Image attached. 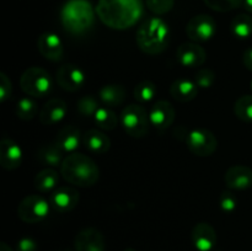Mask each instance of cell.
Returning <instances> with one entry per match:
<instances>
[{
  "mask_svg": "<svg viewBox=\"0 0 252 251\" xmlns=\"http://www.w3.org/2000/svg\"><path fill=\"white\" fill-rule=\"evenodd\" d=\"M101 21L115 30H126L143 15L142 0H98L95 9Z\"/></svg>",
  "mask_w": 252,
  "mask_h": 251,
  "instance_id": "obj_1",
  "label": "cell"
},
{
  "mask_svg": "<svg viewBox=\"0 0 252 251\" xmlns=\"http://www.w3.org/2000/svg\"><path fill=\"white\" fill-rule=\"evenodd\" d=\"M61 175L66 182L74 186L90 187L100 179V169L88 155L71 153L62 162Z\"/></svg>",
  "mask_w": 252,
  "mask_h": 251,
  "instance_id": "obj_2",
  "label": "cell"
},
{
  "mask_svg": "<svg viewBox=\"0 0 252 251\" xmlns=\"http://www.w3.org/2000/svg\"><path fill=\"white\" fill-rule=\"evenodd\" d=\"M169 25L160 17L145 20L137 31V44L139 49L150 56L162 53L169 46Z\"/></svg>",
  "mask_w": 252,
  "mask_h": 251,
  "instance_id": "obj_3",
  "label": "cell"
},
{
  "mask_svg": "<svg viewBox=\"0 0 252 251\" xmlns=\"http://www.w3.org/2000/svg\"><path fill=\"white\" fill-rule=\"evenodd\" d=\"M61 19L66 31L81 33L93 26L95 11L86 0H69L62 7Z\"/></svg>",
  "mask_w": 252,
  "mask_h": 251,
  "instance_id": "obj_4",
  "label": "cell"
},
{
  "mask_svg": "<svg viewBox=\"0 0 252 251\" xmlns=\"http://www.w3.org/2000/svg\"><path fill=\"white\" fill-rule=\"evenodd\" d=\"M120 122L125 132L133 138H143L149 132V113L143 106L137 103H132L123 108Z\"/></svg>",
  "mask_w": 252,
  "mask_h": 251,
  "instance_id": "obj_5",
  "label": "cell"
},
{
  "mask_svg": "<svg viewBox=\"0 0 252 251\" xmlns=\"http://www.w3.org/2000/svg\"><path fill=\"white\" fill-rule=\"evenodd\" d=\"M20 86L26 95L46 97L52 91L51 75L39 66H30L20 78Z\"/></svg>",
  "mask_w": 252,
  "mask_h": 251,
  "instance_id": "obj_6",
  "label": "cell"
},
{
  "mask_svg": "<svg viewBox=\"0 0 252 251\" xmlns=\"http://www.w3.org/2000/svg\"><path fill=\"white\" fill-rule=\"evenodd\" d=\"M49 204L51 203L39 194H30L17 206V216L25 223H38L48 217L51 209Z\"/></svg>",
  "mask_w": 252,
  "mask_h": 251,
  "instance_id": "obj_7",
  "label": "cell"
},
{
  "mask_svg": "<svg viewBox=\"0 0 252 251\" xmlns=\"http://www.w3.org/2000/svg\"><path fill=\"white\" fill-rule=\"evenodd\" d=\"M185 142L187 149L197 157H209L218 148V139L213 132L206 128H197L187 132Z\"/></svg>",
  "mask_w": 252,
  "mask_h": 251,
  "instance_id": "obj_8",
  "label": "cell"
},
{
  "mask_svg": "<svg viewBox=\"0 0 252 251\" xmlns=\"http://www.w3.org/2000/svg\"><path fill=\"white\" fill-rule=\"evenodd\" d=\"M217 33V22L211 15L199 14L192 17L186 26V34L194 42H206Z\"/></svg>",
  "mask_w": 252,
  "mask_h": 251,
  "instance_id": "obj_9",
  "label": "cell"
},
{
  "mask_svg": "<svg viewBox=\"0 0 252 251\" xmlns=\"http://www.w3.org/2000/svg\"><path fill=\"white\" fill-rule=\"evenodd\" d=\"M56 80L63 90L75 93L85 84V73L74 64H64L57 70Z\"/></svg>",
  "mask_w": 252,
  "mask_h": 251,
  "instance_id": "obj_10",
  "label": "cell"
},
{
  "mask_svg": "<svg viewBox=\"0 0 252 251\" xmlns=\"http://www.w3.org/2000/svg\"><path fill=\"white\" fill-rule=\"evenodd\" d=\"M80 201L79 192L71 186L57 187L49 197V203L59 213L71 212Z\"/></svg>",
  "mask_w": 252,
  "mask_h": 251,
  "instance_id": "obj_11",
  "label": "cell"
},
{
  "mask_svg": "<svg viewBox=\"0 0 252 251\" xmlns=\"http://www.w3.org/2000/svg\"><path fill=\"white\" fill-rule=\"evenodd\" d=\"M75 251H105V236L95 228H85L76 234L74 239Z\"/></svg>",
  "mask_w": 252,
  "mask_h": 251,
  "instance_id": "obj_12",
  "label": "cell"
},
{
  "mask_svg": "<svg viewBox=\"0 0 252 251\" xmlns=\"http://www.w3.org/2000/svg\"><path fill=\"white\" fill-rule=\"evenodd\" d=\"M206 58V51L194 42H185L180 44L176 51L177 62L186 68H197L203 65Z\"/></svg>",
  "mask_w": 252,
  "mask_h": 251,
  "instance_id": "obj_13",
  "label": "cell"
},
{
  "mask_svg": "<svg viewBox=\"0 0 252 251\" xmlns=\"http://www.w3.org/2000/svg\"><path fill=\"white\" fill-rule=\"evenodd\" d=\"M150 125L157 129L165 130L172 125L175 120V108L169 101L159 100L149 110Z\"/></svg>",
  "mask_w": 252,
  "mask_h": 251,
  "instance_id": "obj_14",
  "label": "cell"
},
{
  "mask_svg": "<svg viewBox=\"0 0 252 251\" xmlns=\"http://www.w3.org/2000/svg\"><path fill=\"white\" fill-rule=\"evenodd\" d=\"M37 47L42 56L51 62H59L63 58V42L54 32H44L37 39Z\"/></svg>",
  "mask_w": 252,
  "mask_h": 251,
  "instance_id": "obj_15",
  "label": "cell"
},
{
  "mask_svg": "<svg viewBox=\"0 0 252 251\" xmlns=\"http://www.w3.org/2000/svg\"><path fill=\"white\" fill-rule=\"evenodd\" d=\"M192 244L198 251H211L217 245V231L213 226L206 221L196 224L192 229Z\"/></svg>",
  "mask_w": 252,
  "mask_h": 251,
  "instance_id": "obj_16",
  "label": "cell"
},
{
  "mask_svg": "<svg viewBox=\"0 0 252 251\" xmlns=\"http://www.w3.org/2000/svg\"><path fill=\"white\" fill-rule=\"evenodd\" d=\"M22 162V150L16 142L4 137L0 143V165L2 169L16 170Z\"/></svg>",
  "mask_w": 252,
  "mask_h": 251,
  "instance_id": "obj_17",
  "label": "cell"
},
{
  "mask_svg": "<svg viewBox=\"0 0 252 251\" xmlns=\"http://www.w3.org/2000/svg\"><path fill=\"white\" fill-rule=\"evenodd\" d=\"M224 181L230 189L243 191L250 188L252 187V170L246 165H234L226 170Z\"/></svg>",
  "mask_w": 252,
  "mask_h": 251,
  "instance_id": "obj_18",
  "label": "cell"
},
{
  "mask_svg": "<svg viewBox=\"0 0 252 251\" xmlns=\"http://www.w3.org/2000/svg\"><path fill=\"white\" fill-rule=\"evenodd\" d=\"M68 113V105L62 98H51L39 112V121L44 126H53L64 120Z\"/></svg>",
  "mask_w": 252,
  "mask_h": 251,
  "instance_id": "obj_19",
  "label": "cell"
},
{
  "mask_svg": "<svg viewBox=\"0 0 252 251\" xmlns=\"http://www.w3.org/2000/svg\"><path fill=\"white\" fill-rule=\"evenodd\" d=\"M198 85L189 79H177L170 86V94L176 101L182 103L194 100L198 95Z\"/></svg>",
  "mask_w": 252,
  "mask_h": 251,
  "instance_id": "obj_20",
  "label": "cell"
},
{
  "mask_svg": "<svg viewBox=\"0 0 252 251\" xmlns=\"http://www.w3.org/2000/svg\"><path fill=\"white\" fill-rule=\"evenodd\" d=\"M54 142L64 153H74L81 142V132L75 126H64L59 129Z\"/></svg>",
  "mask_w": 252,
  "mask_h": 251,
  "instance_id": "obj_21",
  "label": "cell"
},
{
  "mask_svg": "<svg viewBox=\"0 0 252 251\" xmlns=\"http://www.w3.org/2000/svg\"><path fill=\"white\" fill-rule=\"evenodd\" d=\"M83 142L86 149L90 150L93 154H103L111 147V139L108 135L95 128L86 130L83 135Z\"/></svg>",
  "mask_w": 252,
  "mask_h": 251,
  "instance_id": "obj_22",
  "label": "cell"
},
{
  "mask_svg": "<svg viewBox=\"0 0 252 251\" xmlns=\"http://www.w3.org/2000/svg\"><path fill=\"white\" fill-rule=\"evenodd\" d=\"M98 98L106 107H117L126 100V89L120 84H107L98 90Z\"/></svg>",
  "mask_w": 252,
  "mask_h": 251,
  "instance_id": "obj_23",
  "label": "cell"
},
{
  "mask_svg": "<svg viewBox=\"0 0 252 251\" xmlns=\"http://www.w3.org/2000/svg\"><path fill=\"white\" fill-rule=\"evenodd\" d=\"M34 188L42 193L53 192L59 184V174L53 167H46L34 176Z\"/></svg>",
  "mask_w": 252,
  "mask_h": 251,
  "instance_id": "obj_24",
  "label": "cell"
},
{
  "mask_svg": "<svg viewBox=\"0 0 252 251\" xmlns=\"http://www.w3.org/2000/svg\"><path fill=\"white\" fill-rule=\"evenodd\" d=\"M64 152L61 149L56 142L51 143V144L42 145L37 153V157L39 161L44 165H48L49 167H58L61 166L63 162Z\"/></svg>",
  "mask_w": 252,
  "mask_h": 251,
  "instance_id": "obj_25",
  "label": "cell"
},
{
  "mask_svg": "<svg viewBox=\"0 0 252 251\" xmlns=\"http://www.w3.org/2000/svg\"><path fill=\"white\" fill-rule=\"evenodd\" d=\"M231 32L240 39H246L252 36V17L248 14H239L231 20Z\"/></svg>",
  "mask_w": 252,
  "mask_h": 251,
  "instance_id": "obj_26",
  "label": "cell"
},
{
  "mask_svg": "<svg viewBox=\"0 0 252 251\" xmlns=\"http://www.w3.org/2000/svg\"><path fill=\"white\" fill-rule=\"evenodd\" d=\"M94 120H95V123L98 126V128L102 130H112L118 125L117 115L110 107H106V106H102L96 111Z\"/></svg>",
  "mask_w": 252,
  "mask_h": 251,
  "instance_id": "obj_27",
  "label": "cell"
},
{
  "mask_svg": "<svg viewBox=\"0 0 252 251\" xmlns=\"http://www.w3.org/2000/svg\"><path fill=\"white\" fill-rule=\"evenodd\" d=\"M158 94V88L152 80H143L139 84H137L133 90V95L137 101L142 103L150 102L154 100Z\"/></svg>",
  "mask_w": 252,
  "mask_h": 251,
  "instance_id": "obj_28",
  "label": "cell"
},
{
  "mask_svg": "<svg viewBox=\"0 0 252 251\" xmlns=\"http://www.w3.org/2000/svg\"><path fill=\"white\" fill-rule=\"evenodd\" d=\"M234 113L243 122H252V95H244L236 100Z\"/></svg>",
  "mask_w": 252,
  "mask_h": 251,
  "instance_id": "obj_29",
  "label": "cell"
},
{
  "mask_svg": "<svg viewBox=\"0 0 252 251\" xmlns=\"http://www.w3.org/2000/svg\"><path fill=\"white\" fill-rule=\"evenodd\" d=\"M37 103L31 97H22L16 103V116L22 121H30L37 115Z\"/></svg>",
  "mask_w": 252,
  "mask_h": 251,
  "instance_id": "obj_30",
  "label": "cell"
},
{
  "mask_svg": "<svg viewBox=\"0 0 252 251\" xmlns=\"http://www.w3.org/2000/svg\"><path fill=\"white\" fill-rule=\"evenodd\" d=\"M76 108H78L79 113L83 115L84 117H94L100 106H98V101L96 100L95 96L85 95L79 98Z\"/></svg>",
  "mask_w": 252,
  "mask_h": 251,
  "instance_id": "obj_31",
  "label": "cell"
},
{
  "mask_svg": "<svg viewBox=\"0 0 252 251\" xmlns=\"http://www.w3.org/2000/svg\"><path fill=\"white\" fill-rule=\"evenodd\" d=\"M209 9L218 12H228L244 5V0H203Z\"/></svg>",
  "mask_w": 252,
  "mask_h": 251,
  "instance_id": "obj_32",
  "label": "cell"
},
{
  "mask_svg": "<svg viewBox=\"0 0 252 251\" xmlns=\"http://www.w3.org/2000/svg\"><path fill=\"white\" fill-rule=\"evenodd\" d=\"M145 2L148 9L155 15L167 14L175 5V0H145Z\"/></svg>",
  "mask_w": 252,
  "mask_h": 251,
  "instance_id": "obj_33",
  "label": "cell"
},
{
  "mask_svg": "<svg viewBox=\"0 0 252 251\" xmlns=\"http://www.w3.org/2000/svg\"><path fill=\"white\" fill-rule=\"evenodd\" d=\"M194 81L201 89H209L216 81V74L208 68H202L197 71Z\"/></svg>",
  "mask_w": 252,
  "mask_h": 251,
  "instance_id": "obj_34",
  "label": "cell"
},
{
  "mask_svg": "<svg viewBox=\"0 0 252 251\" xmlns=\"http://www.w3.org/2000/svg\"><path fill=\"white\" fill-rule=\"evenodd\" d=\"M219 204H220V208L223 209L226 213H231L236 209L238 207V198H236L235 194L230 191H224L220 194V198H219Z\"/></svg>",
  "mask_w": 252,
  "mask_h": 251,
  "instance_id": "obj_35",
  "label": "cell"
},
{
  "mask_svg": "<svg viewBox=\"0 0 252 251\" xmlns=\"http://www.w3.org/2000/svg\"><path fill=\"white\" fill-rule=\"evenodd\" d=\"M12 94V84L9 76L5 73H0V101L5 102Z\"/></svg>",
  "mask_w": 252,
  "mask_h": 251,
  "instance_id": "obj_36",
  "label": "cell"
},
{
  "mask_svg": "<svg viewBox=\"0 0 252 251\" xmlns=\"http://www.w3.org/2000/svg\"><path fill=\"white\" fill-rule=\"evenodd\" d=\"M16 251H37V244L32 238H22L17 243Z\"/></svg>",
  "mask_w": 252,
  "mask_h": 251,
  "instance_id": "obj_37",
  "label": "cell"
},
{
  "mask_svg": "<svg viewBox=\"0 0 252 251\" xmlns=\"http://www.w3.org/2000/svg\"><path fill=\"white\" fill-rule=\"evenodd\" d=\"M243 63L248 70L252 71V47L246 49L243 54Z\"/></svg>",
  "mask_w": 252,
  "mask_h": 251,
  "instance_id": "obj_38",
  "label": "cell"
},
{
  "mask_svg": "<svg viewBox=\"0 0 252 251\" xmlns=\"http://www.w3.org/2000/svg\"><path fill=\"white\" fill-rule=\"evenodd\" d=\"M244 6H245L246 11L252 14V0H244Z\"/></svg>",
  "mask_w": 252,
  "mask_h": 251,
  "instance_id": "obj_39",
  "label": "cell"
},
{
  "mask_svg": "<svg viewBox=\"0 0 252 251\" xmlns=\"http://www.w3.org/2000/svg\"><path fill=\"white\" fill-rule=\"evenodd\" d=\"M0 251H12V249L10 248L7 244L1 243V244H0Z\"/></svg>",
  "mask_w": 252,
  "mask_h": 251,
  "instance_id": "obj_40",
  "label": "cell"
},
{
  "mask_svg": "<svg viewBox=\"0 0 252 251\" xmlns=\"http://www.w3.org/2000/svg\"><path fill=\"white\" fill-rule=\"evenodd\" d=\"M123 251H135V250H134V249H132V248H128V249H125Z\"/></svg>",
  "mask_w": 252,
  "mask_h": 251,
  "instance_id": "obj_41",
  "label": "cell"
},
{
  "mask_svg": "<svg viewBox=\"0 0 252 251\" xmlns=\"http://www.w3.org/2000/svg\"><path fill=\"white\" fill-rule=\"evenodd\" d=\"M56 251H71V250H69V249H61V250H56Z\"/></svg>",
  "mask_w": 252,
  "mask_h": 251,
  "instance_id": "obj_42",
  "label": "cell"
},
{
  "mask_svg": "<svg viewBox=\"0 0 252 251\" xmlns=\"http://www.w3.org/2000/svg\"><path fill=\"white\" fill-rule=\"evenodd\" d=\"M251 90H252V80H251Z\"/></svg>",
  "mask_w": 252,
  "mask_h": 251,
  "instance_id": "obj_43",
  "label": "cell"
}]
</instances>
